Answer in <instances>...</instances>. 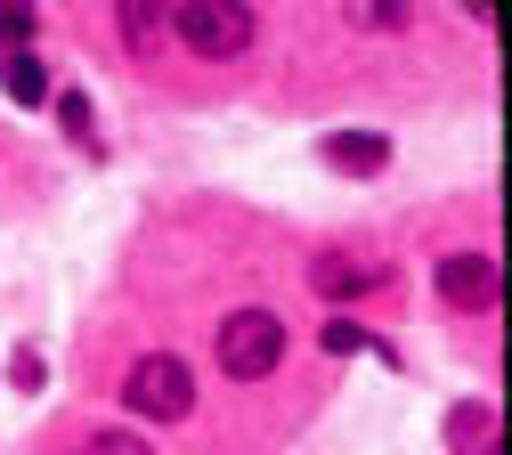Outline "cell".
I'll return each instance as SVG.
<instances>
[{
	"label": "cell",
	"mask_w": 512,
	"mask_h": 455,
	"mask_svg": "<svg viewBox=\"0 0 512 455\" xmlns=\"http://www.w3.org/2000/svg\"><path fill=\"white\" fill-rule=\"evenodd\" d=\"M309 285L326 293V301H366V293L382 285V269L358 260V252H317V260H309Z\"/></svg>",
	"instance_id": "cell-5"
},
{
	"label": "cell",
	"mask_w": 512,
	"mask_h": 455,
	"mask_svg": "<svg viewBox=\"0 0 512 455\" xmlns=\"http://www.w3.org/2000/svg\"><path fill=\"white\" fill-rule=\"evenodd\" d=\"M447 455H496V407L488 399H464L447 415Z\"/></svg>",
	"instance_id": "cell-7"
},
{
	"label": "cell",
	"mask_w": 512,
	"mask_h": 455,
	"mask_svg": "<svg viewBox=\"0 0 512 455\" xmlns=\"http://www.w3.org/2000/svg\"><path fill=\"white\" fill-rule=\"evenodd\" d=\"M163 25L196 49V57H244L252 33H261V17L236 9V0H187V9H163Z\"/></svg>",
	"instance_id": "cell-3"
},
{
	"label": "cell",
	"mask_w": 512,
	"mask_h": 455,
	"mask_svg": "<svg viewBox=\"0 0 512 455\" xmlns=\"http://www.w3.org/2000/svg\"><path fill=\"white\" fill-rule=\"evenodd\" d=\"M0 82H9L17 106H41V98H49V74H41L33 57H9V65H0Z\"/></svg>",
	"instance_id": "cell-8"
},
{
	"label": "cell",
	"mask_w": 512,
	"mask_h": 455,
	"mask_svg": "<svg viewBox=\"0 0 512 455\" xmlns=\"http://www.w3.org/2000/svg\"><path fill=\"white\" fill-rule=\"evenodd\" d=\"M114 33L131 41V49H155V33H163V9H147V0H131V9H114Z\"/></svg>",
	"instance_id": "cell-9"
},
{
	"label": "cell",
	"mask_w": 512,
	"mask_h": 455,
	"mask_svg": "<svg viewBox=\"0 0 512 455\" xmlns=\"http://www.w3.org/2000/svg\"><path fill=\"white\" fill-rule=\"evenodd\" d=\"M326 155L334 171H350V179H374L382 163H391V139H382V130H326Z\"/></svg>",
	"instance_id": "cell-6"
},
{
	"label": "cell",
	"mask_w": 512,
	"mask_h": 455,
	"mask_svg": "<svg viewBox=\"0 0 512 455\" xmlns=\"http://www.w3.org/2000/svg\"><path fill=\"white\" fill-rule=\"evenodd\" d=\"M350 25H366V33H407V9H350Z\"/></svg>",
	"instance_id": "cell-12"
},
{
	"label": "cell",
	"mask_w": 512,
	"mask_h": 455,
	"mask_svg": "<svg viewBox=\"0 0 512 455\" xmlns=\"http://www.w3.org/2000/svg\"><path fill=\"white\" fill-rule=\"evenodd\" d=\"M33 9H0V65H9V57H33Z\"/></svg>",
	"instance_id": "cell-10"
},
{
	"label": "cell",
	"mask_w": 512,
	"mask_h": 455,
	"mask_svg": "<svg viewBox=\"0 0 512 455\" xmlns=\"http://www.w3.org/2000/svg\"><path fill=\"white\" fill-rule=\"evenodd\" d=\"M122 407L139 423H187L196 415V366L179 350H147L131 374H122Z\"/></svg>",
	"instance_id": "cell-2"
},
{
	"label": "cell",
	"mask_w": 512,
	"mask_h": 455,
	"mask_svg": "<svg viewBox=\"0 0 512 455\" xmlns=\"http://www.w3.org/2000/svg\"><path fill=\"white\" fill-rule=\"evenodd\" d=\"M212 358L228 382H269L285 366V317L277 309H228L212 334Z\"/></svg>",
	"instance_id": "cell-1"
},
{
	"label": "cell",
	"mask_w": 512,
	"mask_h": 455,
	"mask_svg": "<svg viewBox=\"0 0 512 455\" xmlns=\"http://www.w3.org/2000/svg\"><path fill=\"white\" fill-rule=\"evenodd\" d=\"M74 455H155V447H147L139 431H122V423H106V431H90V439H82Z\"/></svg>",
	"instance_id": "cell-11"
},
{
	"label": "cell",
	"mask_w": 512,
	"mask_h": 455,
	"mask_svg": "<svg viewBox=\"0 0 512 455\" xmlns=\"http://www.w3.org/2000/svg\"><path fill=\"white\" fill-rule=\"evenodd\" d=\"M431 293H439V309H456V317H488L496 293H504V277H496L488 252H439Z\"/></svg>",
	"instance_id": "cell-4"
}]
</instances>
